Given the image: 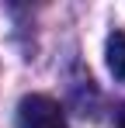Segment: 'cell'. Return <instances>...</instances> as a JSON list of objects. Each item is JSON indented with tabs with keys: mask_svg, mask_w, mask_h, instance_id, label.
Returning a JSON list of instances; mask_svg holds the SVG:
<instances>
[{
	"mask_svg": "<svg viewBox=\"0 0 125 128\" xmlns=\"http://www.w3.org/2000/svg\"><path fill=\"white\" fill-rule=\"evenodd\" d=\"M18 128H70L62 107L45 94H28L18 104Z\"/></svg>",
	"mask_w": 125,
	"mask_h": 128,
	"instance_id": "cell-1",
	"label": "cell"
},
{
	"mask_svg": "<svg viewBox=\"0 0 125 128\" xmlns=\"http://www.w3.org/2000/svg\"><path fill=\"white\" fill-rule=\"evenodd\" d=\"M104 59H108V69H111V76L125 83V31H111V35H108Z\"/></svg>",
	"mask_w": 125,
	"mask_h": 128,
	"instance_id": "cell-2",
	"label": "cell"
},
{
	"mask_svg": "<svg viewBox=\"0 0 125 128\" xmlns=\"http://www.w3.org/2000/svg\"><path fill=\"white\" fill-rule=\"evenodd\" d=\"M118 128H125V107H122V114H118Z\"/></svg>",
	"mask_w": 125,
	"mask_h": 128,
	"instance_id": "cell-3",
	"label": "cell"
}]
</instances>
